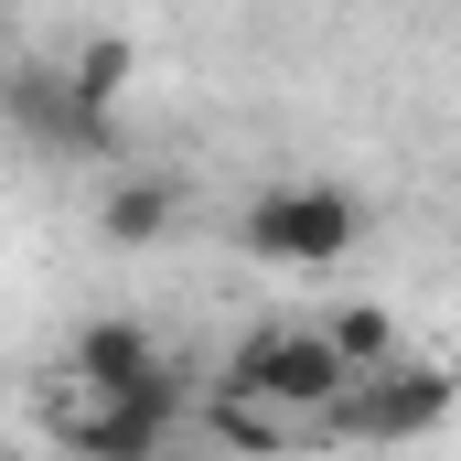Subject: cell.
<instances>
[{"instance_id":"2","label":"cell","mask_w":461,"mask_h":461,"mask_svg":"<svg viewBox=\"0 0 461 461\" xmlns=\"http://www.w3.org/2000/svg\"><path fill=\"white\" fill-rule=\"evenodd\" d=\"M247 247L268 258V268H344L354 247H365V194L344 183H268L258 204H247Z\"/></svg>"},{"instance_id":"10","label":"cell","mask_w":461,"mask_h":461,"mask_svg":"<svg viewBox=\"0 0 461 461\" xmlns=\"http://www.w3.org/2000/svg\"><path fill=\"white\" fill-rule=\"evenodd\" d=\"M322 333L344 344V365H354V375H375V365H397V312H386V301H344V312H333Z\"/></svg>"},{"instance_id":"9","label":"cell","mask_w":461,"mask_h":461,"mask_svg":"<svg viewBox=\"0 0 461 461\" xmlns=\"http://www.w3.org/2000/svg\"><path fill=\"white\" fill-rule=\"evenodd\" d=\"M204 429H215V451H236V461H279L290 440H312L301 419H279V408L247 397V386H215V397H204Z\"/></svg>"},{"instance_id":"4","label":"cell","mask_w":461,"mask_h":461,"mask_svg":"<svg viewBox=\"0 0 461 461\" xmlns=\"http://www.w3.org/2000/svg\"><path fill=\"white\" fill-rule=\"evenodd\" d=\"M226 386L268 397L279 419H301V429H312V419L354 386V365H344V344H333L322 322H290V333H247V344H236V365H226Z\"/></svg>"},{"instance_id":"5","label":"cell","mask_w":461,"mask_h":461,"mask_svg":"<svg viewBox=\"0 0 461 461\" xmlns=\"http://www.w3.org/2000/svg\"><path fill=\"white\" fill-rule=\"evenodd\" d=\"M65 365H76V386H86V397H129V386L161 365V333H150L140 312H86V322H76V344H65Z\"/></svg>"},{"instance_id":"7","label":"cell","mask_w":461,"mask_h":461,"mask_svg":"<svg viewBox=\"0 0 461 461\" xmlns=\"http://www.w3.org/2000/svg\"><path fill=\"white\" fill-rule=\"evenodd\" d=\"M0 108L22 140H43V150H108V129H86L76 97H65V65H22L11 86H0Z\"/></svg>"},{"instance_id":"11","label":"cell","mask_w":461,"mask_h":461,"mask_svg":"<svg viewBox=\"0 0 461 461\" xmlns=\"http://www.w3.org/2000/svg\"><path fill=\"white\" fill-rule=\"evenodd\" d=\"M0 461H22V451H11V440H0Z\"/></svg>"},{"instance_id":"3","label":"cell","mask_w":461,"mask_h":461,"mask_svg":"<svg viewBox=\"0 0 461 461\" xmlns=\"http://www.w3.org/2000/svg\"><path fill=\"white\" fill-rule=\"evenodd\" d=\"M194 419V386H183V365L161 354L129 397H86V408H65V461H161V440Z\"/></svg>"},{"instance_id":"6","label":"cell","mask_w":461,"mask_h":461,"mask_svg":"<svg viewBox=\"0 0 461 461\" xmlns=\"http://www.w3.org/2000/svg\"><path fill=\"white\" fill-rule=\"evenodd\" d=\"M172 226H183V172H108V194H97L108 247H161Z\"/></svg>"},{"instance_id":"1","label":"cell","mask_w":461,"mask_h":461,"mask_svg":"<svg viewBox=\"0 0 461 461\" xmlns=\"http://www.w3.org/2000/svg\"><path fill=\"white\" fill-rule=\"evenodd\" d=\"M451 397H461L451 365H408V354H397V365L354 375L312 429H322V440H354V451H397V440H429V429L451 419Z\"/></svg>"},{"instance_id":"8","label":"cell","mask_w":461,"mask_h":461,"mask_svg":"<svg viewBox=\"0 0 461 461\" xmlns=\"http://www.w3.org/2000/svg\"><path fill=\"white\" fill-rule=\"evenodd\" d=\"M129 76H140V43H129V32H86V43L65 54V97H76V118L108 129V108L129 97Z\"/></svg>"}]
</instances>
